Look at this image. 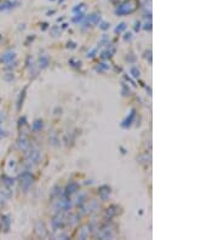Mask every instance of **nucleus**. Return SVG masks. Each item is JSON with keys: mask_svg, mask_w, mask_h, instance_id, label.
<instances>
[{"mask_svg": "<svg viewBox=\"0 0 218 240\" xmlns=\"http://www.w3.org/2000/svg\"><path fill=\"white\" fill-rule=\"evenodd\" d=\"M100 28L103 29V31H107V29L109 28V23H107V22H100Z\"/></svg>", "mask_w": 218, "mask_h": 240, "instance_id": "nucleus-26", "label": "nucleus"}, {"mask_svg": "<svg viewBox=\"0 0 218 240\" xmlns=\"http://www.w3.org/2000/svg\"><path fill=\"white\" fill-rule=\"evenodd\" d=\"M85 198H86V194H85V193H82L81 195H79V198H78V204H81V202L84 201Z\"/></svg>", "mask_w": 218, "mask_h": 240, "instance_id": "nucleus-31", "label": "nucleus"}, {"mask_svg": "<svg viewBox=\"0 0 218 240\" xmlns=\"http://www.w3.org/2000/svg\"><path fill=\"white\" fill-rule=\"evenodd\" d=\"M5 136V134H4V131L3 130H0V138H3Z\"/></svg>", "mask_w": 218, "mask_h": 240, "instance_id": "nucleus-37", "label": "nucleus"}, {"mask_svg": "<svg viewBox=\"0 0 218 240\" xmlns=\"http://www.w3.org/2000/svg\"><path fill=\"white\" fill-rule=\"evenodd\" d=\"M5 179H6V182H5L6 184H9V186H10V184H13V179H12V178H9V177H5Z\"/></svg>", "mask_w": 218, "mask_h": 240, "instance_id": "nucleus-33", "label": "nucleus"}, {"mask_svg": "<svg viewBox=\"0 0 218 240\" xmlns=\"http://www.w3.org/2000/svg\"><path fill=\"white\" fill-rule=\"evenodd\" d=\"M96 53H97V49H93V50H92L91 52H88L87 57H88V58H93V57L96 56Z\"/></svg>", "mask_w": 218, "mask_h": 240, "instance_id": "nucleus-29", "label": "nucleus"}, {"mask_svg": "<svg viewBox=\"0 0 218 240\" xmlns=\"http://www.w3.org/2000/svg\"><path fill=\"white\" fill-rule=\"evenodd\" d=\"M15 3H11V2H5L1 6H0V10H6V9H11L12 8V5H13Z\"/></svg>", "mask_w": 218, "mask_h": 240, "instance_id": "nucleus-21", "label": "nucleus"}, {"mask_svg": "<svg viewBox=\"0 0 218 240\" xmlns=\"http://www.w3.org/2000/svg\"><path fill=\"white\" fill-rule=\"evenodd\" d=\"M19 178H21V184H22L23 189L27 192L29 189V187L32 186V183H33V176H32V173L25 171V172H23L19 176Z\"/></svg>", "mask_w": 218, "mask_h": 240, "instance_id": "nucleus-2", "label": "nucleus"}, {"mask_svg": "<svg viewBox=\"0 0 218 240\" xmlns=\"http://www.w3.org/2000/svg\"><path fill=\"white\" fill-rule=\"evenodd\" d=\"M51 2H55V0H51Z\"/></svg>", "mask_w": 218, "mask_h": 240, "instance_id": "nucleus-40", "label": "nucleus"}, {"mask_svg": "<svg viewBox=\"0 0 218 240\" xmlns=\"http://www.w3.org/2000/svg\"><path fill=\"white\" fill-rule=\"evenodd\" d=\"M78 190V183H75V182H72V183H69L68 186H67V188H66V194H68V195H70V194H73L74 192H76Z\"/></svg>", "mask_w": 218, "mask_h": 240, "instance_id": "nucleus-9", "label": "nucleus"}, {"mask_svg": "<svg viewBox=\"0 0 218 240\" xmlns=\"http://www.w3.org/2000/svg\"><path fill=\"white\" fill-rule=\"evenodd\" d=\"M126 27H127V26H126V23H124V22H122V23H120V24H119V26L115 28V33H118V34L122 33V32L126 29Z\"/></svg>", "mask_w": 218, "mask_h": 240, "instance_id": "nucleus-16", "label": "nucleus"}, {"mask_svg": "<svg viewBox=\"0 0 218 240\" xmlns=\"http://www.w3.org/2000/svg\"><path fill=\"white\" fill-rule=\"evenodd\" d=\"M131 39H132V33H131V32L126 33L125 37H124V40H125V41H129V40H131Z\"/></svg>", "mask_w": 218, "mask_h": 240, "instance_id": "nucleus-30", "label": "nucleus"}, {"mask_svg": "<svg viewBox=\"0 0 218 240\" xmlns=\"http://www.w3.org/2000/svg\"><path fill=\"white\" fill-rule=\"evenodd\" d=\"M147 55H148V56H147V58H149V63H151V51L149 50V51L147 52Z\"/></svg>", "mask_w": 218, "mask_h": 240, "instance_id": "nucleus-36", "label": "nucleus"}, {"mask_svg": "<svg viewBox=\"0 0 218 240\" xmlns=\"http://www.w3.org/2000/svg\"><path fill=\"white\" fill-rule=\"evenodd\" d=\"M100 236H101L102 239H112V238H113V233H112L110 229H107V228H106V229H102Z\"/></svg>", "mask_w": 218, "mask_h": 240, "instance_id": "nucleus-13", "label": "nucleus"}, {"mask_svg": "<svg viewBox=\"0 0 218 240\" xmlns=\"http://www.w3.org/2000/svg\"><path fill=\"white\" fill-rule=\"evenodd\" d=\"M24 96H25V90H23V92L19 97V101H18V109H21V106L23 104V100H24Z\"/></svg>", "mask_w": 218, "mask_h": 240, "instance_id": "nucleus-25", "label": "nucleus"}, {"mask_svg": "<svg viewBox=\"0 0 218 240\" xmlns=\"http://www.w3.org/2000/svg\"><path fill=\"white\" fill-rule=\"evenodd\" d=\"M84 23H82V28H86L88 26H92V24H98L101 22V16L97 15V14H92L90 15L88 17H85L84 18Z\"/></svg>", "mask_w": 218, "mask_h": 240, "instance_id": "nucleus-3", "label": "nucleus"}, {"mask_svg": "<svg viewBox=\"0 0 218 240\" xmlns=\"http://www.w3.org/2000/svg\"><path fill=\"white\" fill-rule=\"evenodd\" d=\"M37 233H38V235L39 236H46V234H47V232H46V228H45V226H44V223H41V222H39L38 223V226H37Z\"/></svg>", "mask_w": 218, "mask_h": 240, "instance_id": "nucleus-10", "label": "nucleus"}, {"mask_svg": "<svg viewBox=\"0 0 218 240\" xmlns=\"http://www.w3.org/2000/svg\"><path fill=\"white\" fill-rule=\"evenodd\" d=\"M108 69H109V66L106 64V63H100V66H98V68H97V70H100V72L108 70Z\"/></svg>", "mask_w": 218, "mask_h": 240, "instance_id": "nucleus-23", "label": "nucleus"}, {"mask_svg": "<svg viewBox=\"0 0 218 240\" xmlns=\"http://www.w3.org/2000/svg\"><path fill=\"white\" fill-rule=\"evenodd\" d=\"M127 59H129V62H132V63H133V62L136 61V57H135L133 55H129V56H127Z\"/></svg>", "mask_w": 218, "mask_h": 240, "instance_id": "nucleus-32", "label": "nucleus"}, {"mask_svg": "<svg viewBox=\"0 0 218 240\" xmlns=\"http://www.w3.org/2000/svg\"><path fill=\"white\" fill-rule=\"evenodd\" d=\"M136 9H137L136 0H126L121 6H119V9L115 10V14L116 15H129V14H132Z\"/></svg>", "mask_w": 218, "mask_h": 240, "instance_id": "nucleus-1", "label": "nucleus"}, {"mask_svg": "<svg viewBox=\"0 0 218 240\" xmlns=\"http://www.w3.org/2000/svg\"><path fill=\"white\" fill-rule=\"evenodd\" d=\"M63 2H64V0H58V3H59V4H61V3H63Z\"/></svg>", "mask_w": 218, "mask_h": 240, "instance_id": "nucleus-39", "label": "nucleus"}, {"mask_svg": "<svg viewBox=\"0 0 218 240\" xmlns=\"http://www.w3.org/2000/svg\"><path fill=\"white\" fill-rule=\"evenodd\" d=\"M144 29H145V31H150V29H151V23H150V22L147 23V24L144 26Z\"/></svg>", "mask_w": 218, "mask_h": 240, "instance_id": "nucleus-34", "label": "nucleus"}, {"mask_svg": "<svg viewBox=\"0 0 218 240\" xmlns=\"http://www.w3.org/2000/svg\"><path fill=\"white\" fill-rule=\"evenodd\" d=\"M52 226H53L55 229H61V228H63V227H64V216L62 215V214L57 215V216L52 220Z\"/></svg>", "mask_w": 218, "mask_h": 240, "instance_id": "nucleus-5", "label": "nucleus"}, {"mask_svg": "<svg viewBox=\"0 0 218 240\" xmlns=\"http://www.w3.org/2000/svg\"><path fill=\"white\" fill-rule=\"evenodd\" d=\"M109 194H110V189H109L107 186H103V187L100 189V195H101V198H102L103 200H107L108 196H109Z\"/></svg>", "mask_w": 218, "mask_h": 240, "instance_id": "nucleus-11", "label": "nucleus"}, {"mask_svg": "<svg viewBox=\"0 0 218 240\" xmlns=\"http://www.w3.org/2000/svg\"><path fill=\"white\" fill-rule=\"evenodd\" d=\"M74 14H85L86 11V6L82 4V5H78L76 8H74Z\"/></svg>", "mask_w": 218, "mask_h": 240, "instance_id": "nucleus-15", "label": "nucleus"}, {"mask_svg": "<svg viewBox=\"0 0 218 240\" xmlns=\"http://www.w3.org/2000/svg\"><path fill=\"white\" fill-rule=\"evenodd\" d=\"M102 45H109V38H108L107 35H103V37H102V39H101V41H100V46H102Z\"/></svg>", "mask_w": 218, "mask_h": 240, "instance_id": "nucleus-22", "label": "nucleus"}, {"mask_svg": "<svg viewBox=\"0 0 218 240\" xmlns=\"http://www.w3.org/2000/svg\"><path fill=\"white\" fill-rule=\"evenodd\" d=\"M113 55V51H104L102 53V58H110Z\"/></svg>", "mask_w": 218, "mask_h": 240, "instance_id": "nucleus-27", "label": "nucleus"}, {"mask_svg": "<svg viewBox=\"0 0 218 240\" xmlns=\"http://www.w3.org/2000/svg\"><path fill=\"white\" fill-rule=\"evenodd\" d=\"M33 130L34 131H41V129L44 128V124H43V120H35L33 123Z\"/></svg>", "mask_w": 218, "mask_h": 240, "instance_id": "nucleus-14", "label": "nucleus"}, {"mask_svg": "<svg viewBox=\"0 0 218 240\" xmlns=\"http://www.w3.org/2000/svg\"><path fill=\"white\" fill-rule=\"evenodd\" d=\"M18 146H19L21 149H23V151H28L29 142H28V140H27L25 137H22V138L19 140V142H18Z\"/></svg>", "mask_w": 218, "mask_h": 240, "instance_id": "nucleus-12", "label": "nucleus"}, {"mask_svg": "<svg viewBox=\"0 0 218 240\" xmlns=\"http://www.w3.org/2000/svg\"><path fill=\"white\" fill-rule=\"evenodd\" d=\"M49 63H50V59H49L47 56L43 55V56L39 58V68L44 69V68H46V67L49 66Z\"/></svg>", "mask_w": 218, "mask_h": 240, "instance_id": "nucleus-8", "label": "nucleus"}, {"mask_svg": "<svg viewBox=\"0 0 218 240\" xmlns=\"http://www.w3.org/2000/svg\"><path fill=\"white\" fill-rule=\"evenodd\" d=\"M139 29H141V23H139V22H137V23H136V26H135V31H136V32H138Z\"/></svg>", "mask_w": 218, "mask_h": 240, "instance_id": "nucleus-35", "label": "nucleus"}, {"mask_svg": "<svg viewBox=\"0 0 218 240\" xmlns=\"http://www.w3.org/2000/svg\"><path fill=\"white\" fill-rule=\"evenodd\" d=\"M122 95H124V96L130 95V88H129L125 84H122Z\"/></svg>", "mask_w": 218, "mask_h": 240, "instance_id": "nucleus-24", "label": "nucleus"}, {"mask_svg": "<svg viewBox=\"0 0 218 240\" xmlns=\"http://www.w3.org/2000/svg\"><path fill=\"white\" fill-rule=\"evenodd\" d=\"M88 233H90V230H87L86 228H81L80 232H79V238L80 239H86L87 235H88Z\"/></svg>", "mask_w": 218, "mask_h": 240, "instance_id": "nucleus-18", "label": "nucleus"}, {"mask_svg": "<svg viewBox=\"0 0 218 240\" xmlns=\"http://www.w3.org/2000/svg\"><path fill=\"white\" fill-rule=\"evenodd\" d=\"M78 218H79L78 215H73V216L69 217V220H72V224H76L78 223Z\"/></svg>", "mask_w": 218, "mask_h": 240, "instance_id": "nucleus-28", "label": "nucleus"}, {"mask_svg": "<svg viewBox=\"0 0 218 240\" xmlns=\"http://www.w3.org/2000/svg\"><path fill=\"white\" fill-rule=\"evenodd\" d=\"M61 28L58 27V26H55V27H52L51 28V34L53 35V37H58V35H61Z\"/></svg>", "mask_w": 218, "mask_h": 240, "instance_id": "nucleus-17", "label": "nucleus"}, {"mask_svg": "<svg viewBox=\"0 0 218 240\" xmlns=\"http://www.w3.org/2000/svg\"><path fill=\"white\" fill-rule=\"evenodd\" d=\"M130 73H131V75H132L133 78H139V75H141V73H139V70H138L137 67H132V68L130 69Z\"/></svg>", "mask_w": 218, "mask_h": 240, "instance_id": "nucleus-19", "label": "nucleus"}, {"mask_svg": "<svg viewBox=\"0 0 218 240\" xmlns=\"http://www.w3.org/2000/svg\"><path fill=\"white\" fill-rule=\"evenodd\" d=\"M135 116H136V110L135 109H132L131 110V113H130V116H127L124 122L121 123V126L124 128V129H127V128H130L131 126V124L133 123V119H135Z\"/></svg>", "mask_w": 218, "mask_h": 240, "instance_id": "nucleus-6", "label": "nucleus"}, {"mask_svg": "<svg viewBox=\"0 0 218 240\" xmlns=\"http://www.w3.org/2000/svg\"><path fill=\"white\" fill-rule=\"evenodd\" d=\"M15 57H16L15 52H6L5 55H3L1 61H3L4 63H11L12 59H15Z\"/></svg>", "mask_w": 218, "mask_h": 240, "instance_id": "nucleus-7", "label": "nucleus"}, {"mask_svg": "<svg viewBox=\"0 0 218 240\" xmlns=\"http://www.w3.org/2000/svg\"><path fill=\"white\" fill-rule=\"evenodd\" d=\"M40 152L39 151H30L29 154L27 155V163L29 165H37L40 161Z\"/></svg>", "mask_w": 218, "mask_h": 240, "instance_id": "nucleus-4", "label": "nucleus"}, {"mask_svg": "<svg viewBox=\"0 0 218 240\" xmlns=\"http://www.w3.org/2000/svg\"><path fill=\"white\" fill-rule=\"evenodd\" d=\"M46 28H47V24H46V23H44V24H43V31H45Z\"/></svg>", "mask_w": 218, "mask_h": 240, "instance_id": "nucleus-38", "label": "nucleus"}, {"mask_svg": "<svg viewBox=\"0 0 218 240\" xmlns=\"http://www.w3.org/2000/svg\"><path fill=\"white\" fill-rule=\"evenodd\" d=\"M115 208H116V206H112L110 208H108V211H107V216L110 218L112 216H114V215H116L118 214V211H115Z\"/></svg>", "mask_w": 218, "mask_h": 240, "instance_id": "nucleus-20", "label": "nucleus"}]
</instances>
